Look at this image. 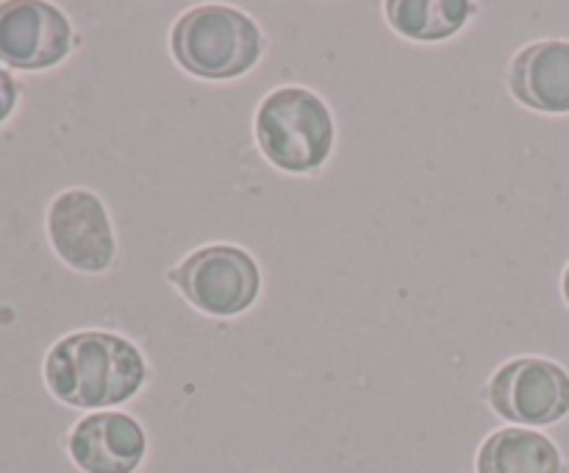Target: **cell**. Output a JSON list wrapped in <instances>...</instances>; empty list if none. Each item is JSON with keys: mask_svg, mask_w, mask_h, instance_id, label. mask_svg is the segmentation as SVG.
Listing matches in <instances>:
<instances>
[{"mask_svg": "<svg viewBox=\"0 0 569 473\" xmlns=\"http://www.w3.org/2000/svg\"><path fill=\"white\" fill-rule=\"evenodd\" d=\"M148 378L144 356L131 339L111 332H76L44 356V382L67 406L103 410L133 398Z\"/></svg>", "mask_w": 569, "mask_h": 473, "instance_id": "6da1fadb", "label": "cell"}, {"mask_svg": "<svg viewBox=\"0 0 569 473\" xmlns=\"http://www.w3.org/2000/svg\"><path fill=\"white\" fill-rule=\"evenodd\" d=\"M170 50L178 65L206 81L239 78L261 59L264 37L244 11L206 3L183 11L170 33Z\"/></svg>", "mask_w": 569, "mask_h": 473, "instance_id": "7a4b0ae2", "label": "cell"}, {"mask_svg": "<svg viewBox=\"0 0 569 473\" xmlns=\"http://www.w3.org/2000/svg\"><path fill=\"white\" fill-rule=\"evenodd\" d=\"M256 139L278 170L311 173L331 156L337 128L322 98L303 87H281L259 104Z\"/></svg>", "mask_w": 569, "mask_h": 473, "instance_id": "3957f363", "label": "cell"}, {"mask_svg": "<svg viewBox=\"0 0 569 473\" xmlns=\"http://www.w3.org/2000/svg\"><path fill=\"white\" fill-rule=\"evenodd\" d=\"M170 282L206 315L233 317L256 300L261 273L248 250L237 245H206L172 267Z\"/></svg>", "mask_w": 569, "mask_h": 473, "instance_id": "277c9868", "label": "cell"}, {"mask_svg": "<svg viewBox=\"0 0 569 473\" xmlns=\"http://www.w3.org/2000/svg\"><path fill=\"white\" fill-rule=\"evenodd\" d=\"M487 398L506 421L548 426L569 412V373L542 356H520L495 371Z\"/></svg>", "mask_w": 569, "mask_h": 473, "instance_id": "5b68a950", "label": "cell"}, {"mask_svg": "<svg viewBox=\"0 0 569 473\" xmlns=\"http://www.w3.org/2000/svg\"><path fill=\"white\" fill-rule=\"evenodd\" d=\"M48 237L59 259L81 273H103L114 262V228L92 189H67L50 204Z\"/></svg>", "mask_w": 569, "mask_h": 473, "instance_id": "8992f818", "label": "cell"}, {"mask_svg": "<svg viewBox=\"0 0 569 473\" xmlns=\"http://www.w3.org/2000/svg\"><path fill=\"white\" fill-rule=\"evenodd\" d=\"M76 45L64 11L39 0L0 3V61L14 70H48Z\"/></svg>", "mask_w": 569, "mask_h": 473, "instance_id": "52a82bcc", "label": "cell"}, {"mask_svg": "<svg viewBox=\"0 0 569 473\" xmlns=\"http://www.w3.org/2000/svg\"><path fill=\"white\" fill-rule=\"evenodd\" d=\"M144 449L142 426L126 412L87 415L67 437V451L83 473H133Z\"/></svg>", "mask_w": 569, "mask_h": 473, "instance_id": "ba28073f", "label": "cell"}, {"mask_svg": "<svg viewBox=\"0 0 569 473\" xmlns=\"http://www.w3.org/2000/svg\"><path fill=\"white\" fill-rule=\"evenodd\" d=\"M509 89L528 109L569 111V42L542 39L522 48L511 61Z\"/></svg>", "mask_w": 569, "mask_h": 473, "instance_id": "9c48e42d", "label": "cell"}, {"mask_svg": "<svg viewBox=\"0 0 569 473\" xmlns=\"http://www.w3.org/2000/svg\"><path fill=\"white\" fill-rule=\"evenodd\" d=\"M478 473H561V454L545 434L500 428L478 451Z\"/></svg>", "mask_w": 569, "mask_h": 473, "instance_id": "30bf717a", "label": "cell"}, {"mask_svg": "<svg viewBox=\"0 0 569 473\" xmlns=\"http://www.w3.org/2000/svg\"><path fill=\"white\" fill-rule=\"evenodd\" d=\"M389 26L406 39L439 42L467 26L472 3L467 0H389L383 6Z\"/></svg>", "mask_w": 569, "mask_h": 473, "instance_id": "8fae6325", "label": "cell"}, {"mask_svg": "<svg viewBox=\"0 0 569 473\" xmlns=\"http://www.w3.org/2000/svg\"><path fill=\"white\" fill-rule=\"evenodd\" d=\"M17 106V83L14 78L9 76L6 70H0V122L14 111Z\"/></svg>", "mask_w": 569, "mask_h": 473, "instance_id": "7c38bea8", "label": "cell"}, {"mask_svg": "<svg viewBox=\"0 0 569 473\" xmlns=\"http://www.w3.org/2000/svg\"><path fill=\"white\" fill-rule=\"evenodd\" d=\"M565 298H567V304H569V267H567V273H565Z\"/></svg>", "mask_w": 569, "mask_h": 473, "instance_id": "4fadbf2b", "label": "cell"}]
</instances>
